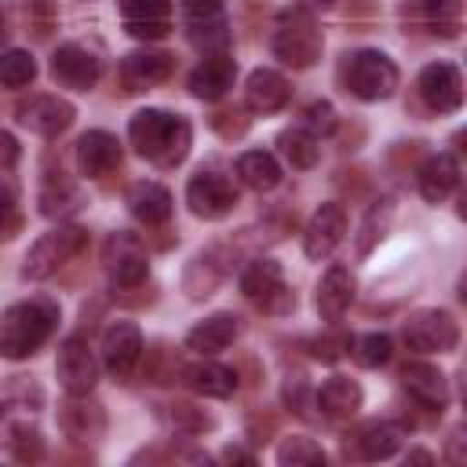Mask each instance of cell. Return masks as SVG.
Returning <instances> with one entry per match:
<instances>
[{
    "label": "cell",
    "mask_w": 467,
    "mask_h": 467,
    "mask_svg": "<svg viewBox=\"0 0 467 467\" xmlns=\"http://www.w3.org/2000/svg\"><path fill=\"white\" fill-rule=\"evenodd\" d=\"M58 325V306L51 299H22L4 310L0 317V354L22 361L36 354Z\"/></svg>",
    "instance_id": "2"
},
{
    "label": "cell",
    "mask_w": 467,
    "mask_h": 467,
    "mask_svg": "<svg viewBox=\"0 0 467 467\" xmlns=\"http://www.w3.org/2000/svg\"><path fill=\"white\" fill-rule=\"evenodd\" d=\"M234 80H237V62L226 55V51H219V55H208L193 73H190V95H197V99H204V102H215V99H223L230 88H234Z\"/></svg>",
    "instance_id": "20"
},
{
    "label": "cell",
    "mask_w": 467,
    "mask_h": 467,
    "mask_svg": "<svg viewBox=\"0 0 467 467\" xmlns=\"http://www.w3.org/2000/svg\"><path fill=\"white\" fill-rule=\"evenodd\" d=\"M237 179L248 186V190H274L281 182V164L274 153L266 150H248L237 157Z\"/></svg>",
    "instance_id": "28"
},
{
    "label": "cell",
    "mask_w": 467,
    "mask_h": 467,
    "mask_svg": "<svg viewBox=\"0 0 467 467\" xmlns=\"http://www.w3.org/2000/svg\"><path fill=\"white\" fill-rule=\"evenodd\" d=\"M182 379H186L197 394H204V398H230V394L237 390L234 368L215 365V361H193V365H186V368H182Z\"/></svg>",
    "instance_id": "27"
},
{
    "label": "cell",
    "mask_w": 467,
    "mask_h": 467,
    "mask_svg": "<svg viewBox=\"0 0 467 467\" xmlns=\"http://www.w3.org/2000/svg\"><path fill=\"white\" fill-rule=\"evenodd\" d=\"M350 299H354V277H350V270L339 266V263L328 266L325 277L317 281V314L325 321H339L347 314Z\"/></svg>",
    "instance_id": "24"
},
{
    "label": "cell",
    "mask_w": 467,
    "mask_h": 467,
    "mask_svg": "<svg viewBox=\"0 0 467 467\" xmlns=\"http://www.w3.org/2000/svg\"><path fill=\"white\" fill-rule=\"evenodd\" d=\"M99 350H102V365L113 376H128L139 365V358H142V332H139V325H131V321L106 325Z\"/></svg>",
    "instance_id": "15"
},
{
    "label": "cell",
    "mask_w": 467,
    "mask_h": 467,
    "mask_svg": "<svg viewBox=\"0 0 467 467\" xmlns=\"http://www.w3.org/2000/svg\"><path fill=\"white\" fill-rule=\"evenodd\" d=\"M186 29H190V44L208 51V55H219L226 51L230 44V26H226V15H208V18H186Z\"/></svg>",
    "instance_id": "32"
},
{
    "label": "cell",
    "mask_w": 467,
    "mask_h": 467,
    "mask_svg": "<svg viewBox=\"0 0 467 467\" xmlns=\"http://www.w3.org/2000/svg\"><path fill=\"white\" fill-rule=\"evenodd\" d=\"M244 102L255 113H274L288 102V80L277 69H252L244 84Z\"/></svg>",
    "instance_id": "26"
},
{
    "label": "cell",
    "mask_w": 467,
    "mask_h": 467,
    "mask_svg": "<svg viewBox=\"0 0 467 467\" xmlns=\"http://www.w3.org/2000/svg\"><path fill=\"white\" fill-rule=\"evenodd\" d=\"M237 332H241V325H237L234 314H212V317L197 321V325L186 332V347H190L193 354H201V358H212V354L226 350V347L237 339Z\"/></svg>",
    "instance_id": "21"
},
{
    "label": "cell",
    "mask_w": 467,
    "mask_h": 467,
    "mask_svg": "<svg viewBox=\"0 0 467 467\" xmlns=\"http://www.w3.org/2000/svg\"><path fill=\"white\" fill-rule=\"evenodd\" d=\"M106 274L120 288H135L150 277V259L131 234H113L106 241Z\"/></svg>",
    "instance_id": "10"
},
{
    "label": "cell",
    "mask_w": 467,
    "mask_h": 467,
    "mask_svg": "<svg viewBox=\"0 0 467 467\" xmlns=\"http://www.w3.org/2000/svg\"><path fill=\"white\" fill-rule=\"evenodd\" d=\"M241 292H244L252 303H259L263 310H281V306L296 303L292 292L285 288V274H281V266H277L274 259H255V263H248L244 274H241Z\"/></svg>",
    "instance_id": "11"
},
{
    "label": "cell",
    "mask_w": 467,
    "mask_h": 467,
    "mask_svg": "<svg viewBox=\"0 0 467 467\" xmlns=\"http://www.w3.org/2000/svg\"><path fill=\"white\" fill-rule=\"evenodd\" d=\"M317 409L325 416H354L361 409V387L350 376H332L317 390Z\"/></svg>",
    "instance_id": "29"
},
{
    "label": "cell",
    "mask_w": 467,
    "mask_h": 467,
    "mask_svg": "<svg viewBox=\"0 0 467 467\" xmlns=\"http://www.w3.org/2000/svg\"><path fill=\"white\" fill-rule=\"evenodd\" d=\"M15 113H18V124L36 131V135H58L77 117V109L66 99H58V95H29V99L18 102Z\"/></svg>",
    "instance_id": "12"
},
{
    "label": "cell",
    "mask_w": 467,
    "mask_h": 467,
    "mask_svg": "<svg viewBox=\"0 0 467 467\" xmlns=\"http://www.w3.org/2000/svg\"><path fill=\"white\" fill-rule=\"evenodd\" d=\"M18 153H22V150H18V139L0 128V171L15 168V164H18Z\"/></svg>",
    "instance_id": "42"
},
{
    "label": "cell",
    "mask_w": 467,
    "mask_h": 467,
    "mask_svg": "<svg viewBox=\"0 0 467 467\" xmlns=\"http://www.w3.org/2000/svg\"><path fill=\"white\" fill-rule=\"evenodd\" d=\"M416 182H420L423 201L441 204V201L460 186V164H456V157H452V153H434V157H427V161L420 164Z\"/></svg>",
    "instance_id": "22"
},
{
    "label": "cell",
    "mask_w": 467,
    "mask_h": 467,
    "mask_svg": "<svg viewBox=\"0 0 467 467\" xmlns=\"http://www.w3.org/2000/svg\"><path fill=\"white\" fill-rule=\"evenodd\" d=\"M0 36H7V4L0 0Z\"/></svg>",
    "instance_id": "46"
},
{
    "label": "cell",
    "mask_w": 467,
    "mask_h": 467,
    "mask_svg": "<svg viewBox=\"0 0 467 467\" xmlns=\"http://www.w3.org/2000/svg\"><path fill=\"white\" fill-rule=\"evenodd\" d=\"M398 88V66L383 55V51H358L347 62V91L365 99V102H379L390 99Z\"/></svg>",
    "instance_id": "4"
},
{
    "label": "cell",
    "mask_w": 467,
    "mask_h": 467,
    "mask_svg": "<svg viewBox=\"0 0 467 467\" xmlns=\"http://www.w3.org/2000/svg\"><path fill=\"white\" fill-rule=\"evenodd\" d=\"M186 204L197 219H223L226 212H234L237 204V190L223 171L201 168L197 175H190L186 182Z\"/></svg>",
    "instance_id": "6"
},
{
    "label": "cell",
    "mask_w": 467,
    "mask_h": 467,
    "mask_svg": "<svg viewBox=\"0 0 467 467\" xmlns=\"http://www.w3.org/2000/svg\"><path fill=\"white\" fill-rule=\"evenodd\" d=\"M277 463L281 467H317V463H325V449L314 438L292 434L277 445Z\"/></svg>",
    "instance_id": "33"
},
{
    "label": "cell",
    "mask_w": 467,
    "mask_h": 467,
    "mask_svg": "<svg viewBox=\"0 0 467 467\" xmlns=\"http://www.w3.org/2000/svg\"><path fill=\"white\" fill-rule=\"evenodd\" d=\"M277 146H281L285 161H288L292 168H299V171L314 168V164H317V157H321L317 135H314V131H306V128H285V131L277 135Z\"/></svg>",
    "instance_id": "31"
},
{
    "label": "cell",
    "mask_w": 467,
    "mask_h": 467,
    "mask_svg": "<svg viewBox=\"0 0 467 467\" xmlns=\"http://www.w3.org/2000/svg\"><path fill=\"white\" fill-rule=\"evenodd\" d=\"M401 387H405L423 409L441 412V409L449 405V383H445L441 368L431 365V361H409V365L401 368Z\"/></svg>",
    "instance_id": "19"
},
{
    "label": "cell",
    "mask_w": 467,
    "mask_h": 467,
    "mask_svg": "<svg viewBox=\"0 0 467 467\" xmlns=\"http://www.w3.org/2000/svg\"><path fill=\"white\" fill-rule=\"evenodd\" d=\"M69 398H73V401H66L62 412H58L62 431H66L69 438H80V441L99 438V434L106 431V412H102V405L88 401V394H69Z\"/></svg>",
    "instance_id": "25"
},
{
    "label": "cell",
    "mask_w": 467,
    "mask_h": 467,
    "mask_svg": "<svg viewBox=\"0 0 467 467\" xmlns=\"http://www.w3.org/2000/svg\"><path fill=\"white\" fill-rule=\"evenodd\" d=\"M128 139L139 150V157H146L161 168H175L186 161L193 131H190L186 117H175L168 109H139L128 120Z\"/></svg>",
    "instance_id": "1"
},
{
    "label": "cell",
    "mask_w": 467,
    "mask_h": 467,
    "mask_svg": "<svg viewBox=\"0 0 467 467\" xmlns=\"http://www.w3.org/2000/svg\"><path fill=\"white\" fill-rule=\"evenodd\" d=\"M33 77H36V62H33L29 51L11 47V51L0 55V84L4 88H26Z\"/></svg>",
    "instance_id": "36"
},
{
    "label": "cell",
    "mask_w": 467,
    "mask_h": 467,
    "mask_svg": "<svg viewBox=\"0 0 467 467\" xmlns=\"http://www.w3.org/2000/svg\"><path fill=\"white\" fill-rule=\"evenodd\" d=\"M128 212L139 223H146V226H161L171 215V193L161 182H153V179L131 182V190H128Z\"/></svg>",
    "instance_id": "23"
},
{
    "label": "cell",
    "mask_w": 467,
    "mask_h": 467,
    "mask_svg": "<svg viewBox=\"0 0 467 467\" xmlns=\"http://www.w3.org/2000/svg\"><path fill=\"white\" fill-rule=\"evenodd\" d=\"M296 4H299L303 11H310V15H314V11H325V7H332L336 0H296Z\"/></svg>",
    "instance_id": "45"
},
{
    "label": "cell",
    "mask_w": 467,
    "mask_h": 467,
    "mask_svg": "<svg viewBox=\"0 0 467 467\" xmlns=\"http://www.w3.org/2000/svg\"><path fill=\"white\" fill-rule=\"evenodd\" d=\"M343 234H347V212H343V204L325 201V204L310 215V223H306V230H303V252H306L310 259H325V255L336 252V244L343 241Z\"/></svg>",
    "instance_id": "13"
},
{
    "label": "cell",
    "mask_w": 467,
    "mask_h": 467,
    "mask_svg": "<svg viewBox=\"0 0 467 467\" xmlns=\"http://www.w3.org/2000/svg\"><path fill=\"white\" fill-rule=\"evenodd\" d=\"M423 15H427L431 33L456 36L460 33V18H463V0H423Z\"/></svg>",
    "instance_id": "35"
},
{
    "label": "cell",
    "mask_w": 467,
    "mask_h": 467,
    "mask_svg": "<svg viewBox=\"0 0 467 467\" xmlns=\"http://www.w3.org/2000/svg\"><path fill=\"white\" fill-rule=\"evenodd\" d=\"M168 423H171L175 431H186V434H201V431H208V427H212V420H208L201 409L186 405V401L168 405Z\"/></svg>",
    "instance_id": "38"
},
{
    "label": "cell",
    "mask_w": 467,
    "mask_h": 467,
    "mask_svg": "<svg viewBox=\"0 0 467 467\" xmlns=\"http://www.w3.org/2000/svg\"><path fill=\"white\" fill-rule=\"evenodd\" d=\"M223 460H226V463H255V456H252V452L234 449V445H230V449H223Z\"/></svg>",
    "instance_id": "44"
},
{
    "label": "cell",
    "mask_w": 467,
    "mask_h": 467,
    "mask_svg": "<svg viewBox=\"0 0 467 467\" xmlns=\"http://www.w3.org/2000/svg\"><path fill=\"white\" fill-rule=\"evenodd\" d=\"M226 0H182L186 18H208V15H223Z\"/></svg>",
    "instance_id": "43"
},
{
    "label": "cell",
    "mask_w": 467,
    "mask_h": 467,
    "mask_svg": "<svg viewBox=\"0 0 467 467\" xmlns=\"http://www.w3.org/2000/svg\"><path fill=\"white\" fill-rule=\"evenodd\" d=\"M99 73H102V62H99L88 47H80V44H62V47L51 55V77H55V84H62V88L88 91V88H95Z\"/></svg>",
    "instance_id": "14"
},
{
    "label": "cell",
    "mask_w": 467,
    "mask_h": 467,
    "mask_svg": "<svg viewBox=\"0 0 467 467\" xmlns=\"http://www.w3.org/2000/svg\"><path fill=\"white\" fill-rule=\"evenodd\" d=\"M354 361L361 365V368H379V365H387L390 361V354H394V339L387 336V332H365V336H358L354 339Z\"/></svg>",
    "instance_id": "34"
},
{
    "label": "cell",
    "mask_w": 467,
    "mask_h": 467,
    "mask_svg": "<svg viewBox=\"0 0 467 467\" xmlns=\"http://www.w3.org/2000/svg\"><path fill=\"white\" fill-rule=\"evenodd\" d=\"M416 88H420V99L434 113H456L463 106V77H460V69L452 62H431V66H423Z\"/></svg>",
    "instance_id": "9"
},
{
    "label": "cell",
    "mask_w": 467,
    "mask_h": 467,
    "mask_svg": "<svg viewBox=\"0 0 467 467\" xmlns=\"http://www.w3.org/2000/svg\"><path fill=\"white\" fill-rule=\"evenodd\" d=\"M354 445H358V452H361L365 460H387V456L398 452L401 431H398L394 423H387V420H372V423H365V427L354 434Z\"/></svg>",
    "instance_id": "30"
},
{
    "label": "cell",
    "mask_w": 467,
    "mask_h": 467,
    "mask_svg": "<svg viewBox=\"0 0 467 467\" xmlns=\"http://www.w3.org/2000/svg\"><path fill=\"white\" fill-rule=\"evenodd\" d=\"M405 343L420 354H445L460 343V325L445 310H416L405 321Z\"/></svg>",
    "instance_id": "7"
},
{
    "label": "cell",
    "mask_w": 467,
    "mask_h": 467,
    "mask_svg": "<svg viewBox=\"0 0 467 467\" xmlns=\"http://www.w3.org/2000/svg\"><path fill=\"white\" fill-rule=\"evenodd\" d=\"M22 226V215H18V201H15V190L11 186H0V241L15 237Z\"/></svg>",
    "instance_id": "39"
},
{
    "label": "cell",
    "mask_w": 467,
    "mask_h": 467,
    "mask_svg": "<svg viewBox=\"0 0 467 467\" xmlns=\"http://www.w3.org/2000/svg\"><path fill=\"white\" fill-rule=\"evenodd\" d=\"M171 73H175V55L153 51V47L131 51V55H124V62H120V80L128 84V91H142V88L164 84Z\"/></svg>",
    "instance_id": "16"
},
{
    "label": "cell",
    "mask_w": 467,
    "mask_h": 467,
    "mask_svg": "<svg viewBox=\"0 0 467 467\" xmlns=\"http://www.w3.org/2000/svg\"><path fill=\"white\" fill-rule=\"evenodd\" d=\"M124 29L139 40H161L171 29V0H120Z\"/></svg>",
    "instance_id": "17"
},
{
    "label": "cell",
    "mask_w": 467,
    "mask_h": 467,
    "mask_svg": "<svg viewBox=\"0 0 467 467\" xmlns=\"http://www.w3.org/2000/svg\"><path fill=\"white\" fill-rule=\"evenodd\" d=\"M336 128V117H332V106L328 102H310L306 106V131H332Z\"/></svg>",
    "instance_id": "41"
},
{
    "label": "cell",
    "mask_w": 467,
    "mask_h": 467,
    "mask_svg": "<svg viewBox=\"0 0 467 467\" xmlns=\"http://www.w3.org/2000/svg\"><path fill=\"white\" fill-rule=\"evenodd\" d=\"M274 55L292 66V69H310L317 58H321V47H325V36L314 22L310 11L296 7V11H285L277 18V29H274V40H270Z\"/></svg>",
    "instance_id": "3"
},
{
    "label": "cell",
    "mask_w": 467,
    "mask_h": 467,
    "mask_svg": "<svg viewBox=\"0 0 467 467\" xmlns=\"http://www.w3.org/2000/svg\"><path fill=\"white\" fill-rule=\"evenodd\" d=\"M55 372H58V383H62L66 394H91L95 383H99V361H95L91 347L84 339H77V336H69L58 347Z\"/></svg>",
    "instance_id": "8"
},
{
    "label": "cell",
    "mask_w": 467,
    "mask_h": 467,
    "mask_svg": "<svg viewBox=\"0 0 467 467\" xmlns=\"http://www.w3.org/2000/svg\"><path fill=\"white\" fill-rule=\"evenodd\" d=\"M409 460H420V463H431L434 456H431V452H423V449H416V452H409Z\"/></svg>",
    "instance_id": "47"
},
{
    "label": "cell",
    "mask_w": 467,
    "mask_h": 467,
    "mask_svg": "<svg viewBox=\"0 0 467 467\" xmlns=\"http://www.w3.org/2000/svg\"><path fill=\"white\" fill-rule=\"evenodd\" d=\"M77 190L62 179V171H58V179H51L47 186H44V193H40V212L44 215H62V212H69V208H77Z\"/></svg>",
    "instance_id": "37"
},
{
    "label": "cell",
    "mask_w": 467,
    "mask_h": 467,
    "mask_svg": "<svg viewBox=\"0 0 467 467\" xmlns=\"http://www.w3.org/2000/svg\"><path fill=\"white\" fill-rule=\"evenodd\" d=\"M117 164H120V142H117V135H109L102 128L80 135V142H77V168H80V175L102 179Z\"/></svg>",
    "instance_id": "18"
},
{
    "label": "cell",
    "mask_w": 467,
    "mask_h": 467,
    "mask_svg": "<svg viewBox=\"0 0 467 467\" xmlns=\"http://www.w3.org/2000/svg\"><path fill=\"white\" fill-rule=\"evenodd\" d=\"M84 244H88V234H84L80 226H58V230L44 234V237L26 252L22 274H26L29 281H44V277H51L58 266H66Z\"/></svg>",
    "instance_id": "5"
},
{
    "label": "cell",
    "mask_w": 467,
    "mask_h": 467,
    "mask_svg": "<svg viewBox=\"0 0 467 467\" xmlns=\"http://www.w3.org/2000/svg\"><path fill=\"white\" fill-rule=\"evenodd\" d=\"M387 219H390V201H379V204L368 212L365 226H361V230H365V237H361V244H358L361 252H368V248H372V241L379 237V234H376V223H387ZM379 230H383V226H379Z\"/></svg>",
    "instance_id": "40"
}]
</instances>
